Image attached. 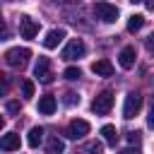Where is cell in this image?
Listing matches in <instances>:
<instances>
[{
    "mask_svg": "<svg viewBox=\"0 0 154 154\" xmlns=\"http://www.w3.org/2000/svg\"><path fill=\"white\" fill-rule=\"evenodd\" d=\"M101 137H103L106 144L116 147V142H118V130H116V125H103V128H101Z\"/></svg>",
    "mask_w": 154,
    "mask_h": 154,
    "instance_id": "15",
    "label": "cell"
},
{
    "mask_svg": "<svg viewBox=\"0 0 154 154\" xmlns=\"http://www.w3.org/2000/svg\"><path fill=\"white\" fill-rule=\"evenodd\" d=\"M0 149H2V152H14V149H19V135H17V132H7V135H2V140H0Z\"/></svg>",
    "mask_w": 154,
    "mask_h": 154,
    "instance_id": "13",
    "label": "cell"
},
{
    "mask_svg": "<svg viewBox=\"0 0 154 154\" xmlns=\"http://www.w3.org/2000/svg\"><path fill=\"white\" fill-rule=\"evenodd\" d=\"M63 75H65V79H70V82H75V79H79V77H82L79 67H67V70H65Z\"/></svg>",
    "mask_w": 154,
    "mask_h": 154,
    "instance_id": "20",
    "label": "cell"
},
{
    "mask_svg": "<svg viewBox=\"0 0 154 154\" xmlns=\"http://www.w3.org/2000/svg\"><path fill=\"white\" fill-rule=\"evenodd\" d=\"M94 14H96V19H101L103 24H113V22L118 19V7L111 5V2H106V0H99V2L94 5Z\"/></svg>",
    "mask_w": 154,
    "mask_h": 154,
    "instance_id": "2",
    "label": "cell"
},
{
    "mask_svg": "<svg viewBox=\"0 0 154 154\" xmlns=\"http://www.w3.org/2000/svg\"><path fill=\"white\" fill-rule=\"evenodd\" d=\"M147 125L154 128V96H152V103H149V116H147Z\"/></svg>",
    "mask_w": 154,
    "mask_h": 154,
    "instance_id": "23",
    "label": "cell"
},
{
    "mask_svg": "<svg viewBox=\"0 0 154 154\" xmlns=\"http://www.w3.org/2000/svg\"><path fill=\"white\" fill-rule=\"evenodd\" d=\"M22 96H24V99H31V96H34V82H31V79H24V82H22Z\"/></svg>",
    "mask_w": 154,
    "mask_h": 154,
    "instance_id": "19",
    "label": "cell"
},
{
    "mask_svg": "<svg viewBox=\"0 0 154 154\" xmlns=\"http://www.w3.org/2000/svg\"><path fill=\"white\" fill-rule=\"evenodd\" d=\"M87 132H89V123L82 120V118H75V120L67 125V130H65V135H67L70 140H82Z\"/></svg>",
    "mask_w": 154,
    "mask_h": 154,
    "instance_id": "8",
    "label": "cell"
},
{
    "mask_svg": "<svg viewBox=\"0 0 154 154\" xmlns=\"http://www.w3.org/2000/svg\"><path fill=\"white\" fill-rule=\"evenodd\" d=\"M19 111V101H7V113H17Z\"/></svg>",
    "mask_w": 154,
    "mask_h": 154,
    "instance_id": "24",
    "label": "cell"
},
{
    "mask_svg": "<svg viewBox=\"0 0 154 154\" xmlns=\"http://www.w3.org/2000/svg\"><path fill=\"white\" fill-rule=\"evenodd\" d=\"M84 53H87L84 41L82 38H70L67 46H65V51H63V60H79Z\"/></svg>",
    "mask_w": 154,
    "mask_h": 154,
    "instance_id": "5",
    "label": "cell"
},
{
    "mask_svg": "<svg viewBox=\"0 0 154 154\" xmlns=\"http://www.w3.org/2000/svg\"><path fill=\"white\" fill-rule=\"evenodd\" d=\"M144 7L147 10H154V0H144Z\"/></svg>",
    "mask_w": 154,
    "mask_h": 154,
    "instance_id": "26",
    "label": "cell"
},
{
    "mask_svg": "<svg viewBox=\"0 0 154 154\" xmlns=\"http://www.w3.org/2000/svg\"><path fill=\"white\" fill-rule=\"evenodd\" d=\"M101 152H103V144L94 140V142H84V144L77 147L72 154H101Z\"/></svg>",
    "mask_w": 154,
    "mask_h": 154,
    "instance_id": "14",
    "label": "cell"
},
{
    "mask_svg": "<svg viewBox=\"0 0 154 154\" xmlns=\"http://www.w3.org/2000/svg\"><path fill=\"white\" fill-rule=\"evenodd\" d=\"M41 140H43V128H31L29 130V137H26V142H29V147H38L41 144Z\"/></svg>",
    "mask_w": 154,
    "mask_h": 154,
    "instance_id": "17",
    "label": "cell"
},
{
    "mask_svg": "<svg viewBox=\"0 0 154 154\" xmlns=\"http://www.w3.org/2000/svg\"><path fill=\"white\" fill-rule=\"evenodd\" d=\"M29 58H31V51L29 48H10L7 53H5V63L10 65V67H17V70H22V67H26V63H29Z\"/></svg>",
    "mask_w": 154,
    "mask_h": 154,
    "instance_id": "1",
    "label": "cell"
},
{
    "mask_svg": "<svg viewBox=\"0 0 154 154\" xmlns=\"http://www.w3.org/2000/svg\"><path fill=\"white\" fill-rule=\"evenodd\" d=\"M55 108H58L55 96L46 94V96H41V99H38V113H43V116H53V113H55Z\"/></svg>",
    "mask_w": 154,
    "mask_h": 154,
    "instance_id": "11",
    "label": "cell"
},
{
    "mask_svg": "<svg viewBox=\"0 0 154 154\" xmlns=\"http://www.w3.org/2000/svg\"><path fill=\"white\" fill-rule=\"evenodd\" d=\"M65 103H67V106H75V103H79V96H77L75 91H67V94H65Z\"/></svg>",
    "mask_w": 154,
    "mask_h": 154,
    "instance_id": "21",
    "label": "cell"
},
{
    "mask_svg": "<svg viewBox=\"0 0 154 154\" xmlns=\"http://www.w3.org/2000/svg\"><path fill=\"white\" fill-rule=\"evenodd\" d=\"M130 2H144V0H130Z\"/></svg>",
    "mask_w": 154,
    "mask_h": 154,
    "instance_id": "28",
    "label": "cell"
},
{
    "mask_svg": "<svg viewBox=\"0 0 154 154\" xmlns=\"http://www.w3.org/2000/svg\"><path fill=\"white\" fill-rule=\"evenodd\" d=\"M140 140H142V137H140V132H137V130H135V132H128V142H130V144H135V147H137V144H140Z\"/></svg>",
    "mask_w": 154,
    "mask_h": 154,
    "instance_id": "22",
    "label": "cell"
},
{
    "mask_svg": "<svg viewBox=\"0 0 154 154\" xmlns=\"http://www.w3.org/2000/svg\"><path fill=\"white\" fill-rule=\"evenodd\" d=\"M46 149H48V154H63V152H65V144H63V140H60L58 135H53V137H48Z\"/></svg>",
    "mask_w": 154,
    "mask_h": 154,
    "instance_id": "16",
    "label": "cell"
},
{
    "mask_svg": "<svg viewBox=\"0 0 154 154\" xmlns=\"http://www.w3.org/2000/svg\"><path fill=\"white\" fill-rule=\"evenodd\" d=\"M140 108H142V96L137 94V91H130L128 96H125V106H123V118L125 120H132L137 113H140Z\"/></svg>",
    "mask_w": 154,
    "mask_h": 154,
    "instance_id": "4",
    "label": "cell"
},
{
    "mask_svg": "<svg viewBox=\"0 0 154 154\" xmlns=\"http://www.w3.org/2000/svg\"><path fill=\"white\" fill-rule=\"evenodd\" d=\"M120 154H140V149H137V147L132 144V147H128V149H123Z\"/></svg>",
    "mask_w": 154,
    "mask_h": 154,
    "instance_id": "25",
    "label": "cell"
},
{
    "mask_svg": "<svg viewBox=\"0 0 154 154\" xmlns=\"http://www.w3.org/2000/svg\"><path fill=\"white\" fill-rule=\"evenodd\" d=\"M34 75H36V79H38V82H43V84H51V82H53L51 60H48V58H38V63H36V67H34Z\"/></svg>",
    "mask_w": 154,
    "mask_h": 154,
    "instance_id": "7",
    "label": "cell"
},
{
    "mask_svg": "<svg viewBox=\"0 0 154 154\" xmlns=\"http://www.w3.org/2000/svg\"><path fill=\"white\" fill-rule=\"evenodd\" d=\"M65 38V29H51L43 38V46L46 48H58V43Z\"/></svg>",
    "mask_w": 154,
    "mask_h": 154,
    "instance_id": "12",
    "label": "cell"
},
{
    "mask_svg": "<svg viewBox=\"0 0 154 154\" xmlns=\"http://www.w3.org/2000/svg\"><path fill=\"white\" fill-rule=\"evenodd\" d=\"M135 60H137V51H135V46H125V48L120 51V55H118V63H120L123 70L135 67Z\"/></svg>",
    "mask_w": 154,
    "mask_h": 154,
    "instance_id": "9",
    "label": "cell"
},
{
    "mask_svg": "<svg viewBox=\"0 0 154 154\" xmlns=\"http://www.w3.org/2000/svg\"><path fill=\"white\" fill-rule=\"evenodd\" d=\"M142 26H144V17H142V14H130V17H128V31L135 34V31H140Z\"/></svg>",
    "mask_w": 154,
    "mask_h": 154,
    "instance_id": "18",
    "label": "cell"
},
{
    "mask_svg": "<svg viewBox=\"0 0 154 154\" xmlns=\"http://www.w3.org/2000/svg\"><path fill=\"white\" fill-rule=\"evenodd\" d=\"M147 46H149V48H152V51H154V34H152V36H149V38H147Z\"/></svg>",
    "mask_w": 154,
    "mask_h": 154,
    "instance_id": "27",
    "label": "cell"
},
{
    "mask_svg": "<svg viewBox=\"0 0 154 154\" xmlns=\"http://www.w3.org/2000/svg\"><path fill=\"white\" fill-rule=\"evenodd\" d=\"M91 72H94L96 77H111V75H113V65H111V60L101 58V60H94V63H91Z\"/></svg>",
    "mask_w": 154,
    "mask_h": 154,
    "instance_id": "10",
    "label": "cell"
},
{
    "mask_svg": "<svg viewBox=\"0 0 154 154\" xmlns=\"http://www.w3.org/2000/svg\"><path fill=\"white\" fill-rule=\"evenodd\" d=\"M111 108H113V91H101L99 96H94L91 111H94L96 116H106Z\"/></svg>",
    "mask_w": 154,
    "mask_h": 154,
    "instance_id": "3",
    "label": "cell"
},
{
    "mask_svg": "<svg viewBox=\"0 0 154 154\" xmlns=\"http://www.w3.org/2000/svg\"><path fill=\"white\" fill-rule=\"evenodd\" d=\"M19 34H22V38H34L38 34V22L31 19L29 14H22L19 17Z\"/></svg>",
    "mask_w": 154,
    "mask_h": 154,
    "instance_id": "6",
    "label": "cell"
}]
</instances>
